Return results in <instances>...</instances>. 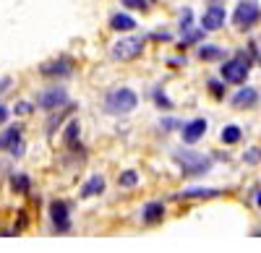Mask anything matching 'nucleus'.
Returning a JSON list of instances; mask_svg holds the SVG:
<instances>
[{"label":"nucleus","mask_w":261,"mask_h":253,"mask_svg":"<svg viewBox=\"0 0 261 253\" xmlns=\"http://www.w3.org/2000/svg\"><path fill=\"white\" fill-rule=\"evenodd\" d=\"M172 159L178 162L183 178H199L204 173L212 170V157L201 154V152H191V149H178L172 154Z\"/></svg>","instance_id":"nucleus-1"},{"label":"nucleus","mask_w":261,"mask_h":253,"mask_svg":"<svg viewBox=\"0 0 261 253\" xmlns=\"http://www.w3.org/2000/svg\"><path fill=\"white\" fill-rule=\"evenodd\" d=\"M139 104V94L128 87H120V89H113L110 94L105 97V110L110 115H128L134 113Z\"/></svg>","instance_id":"nucleus-2"},{"label":"nucleus","mask_w":261,"mask_h":253,"mask_svg":"<svg viewBox=\"0 0 261 253\" xmlns=\"http://www.w3.org/2000/svg\"><path fill=\"white\" fill-rule=\"evenodd\" d=\"M248 71H251V63L243 52H238L235 58L225 60L222 63V68H220V76L225 83H246L248 78Z\"/></svg>","instance_id":"nucleus-3"},{"label":"nucleus","mask_w":261,"mask_h":253,"mask_svg":"<svg viewBox=\"0 0 261 253\" xmlns=\"http://www.w3.org/2000/svg\"><path fill=\"white\" fill-rule=\"evenodd\" d=\"M258 18H261V8L256 0H241L232 11V24L241 32H248L251 26H256Z\"/></svg>","instance_id":"nucleus-4"},{"label":"nucleus","mask_w":261,"mask_h":253,"mask_svg":"<svg viewBox=\"0 0 261 253\" xmlns=\"http://www.w3.org/2000/svg\"><path fill=\"white\" fill-rule=\"evenodd\" d=\"M144 52V37H123V39H118L115 45H113V50H110V55H113V60H136L139 55Z\"/></svg>","instance_id":"nucleus-5"},{"label":"nucleus","mask_w":261,"mask_h":253,"mask_svg":"<svg viewBox=\"0 0 261 253\" xmlns=\"http://www.w3.org/2000/svg\"><path fill=\"white\" fill-rule=\"evenodd\" d=\"M50 222H53V227L58 230V233H68L71 230V206H68V201H60V199L50 201Z\"/></svg>","instance_id":"nucleus-6"},{"label":"nucleus","mask_w":261,"mask_h":253,"mask_svg":"<svg viewBox=\"0 0 261 253\" xmlns=\"http://www.w3.org/2000/svg\"><path fill=\"white\" fill-rule=\"evenodd\" d=\"M39 73L45 76V78H65V76L73 73V63L68 58H55L50 63H42Z\"/></svg>","instance_id":"nucleus-7"},{"label":"nucleus","mask_w":261,"mask_h":253,"mask_svg":"<svg viewBox=\"0 0 261 253\" xmlns=\"http://www.w3.org/2000/svg\"><path fill=\"white\" fill-rule=\"evenodd\" d=\"M0 152H11L13 157H21L24 146H21V125H8L0 133Z\"/></svg>","instance_id":"nucleus-8"},{"label":"nucleus","mask_w":261,"mask_h":253,"mask_svg":"<svg viewBox=\"0 0 261 253\" xmlns=\"http://www.w3.org/2000/svg\"><path fill=\"white\" fill-rule=\"evenodd\" d=\"M225 18H227V13H225L222 6H209V8L204 11V16H201V29H204V32L222 29V26H225Z\"/></svg>","instance_id":"nucleus-9"},{"label":"nucleus","mask_w":261,"mask_h":253,"mask_svg":"<svg viewBox=\"0 0 261 253\" xmlns=\"http://www.w3.org/2000/svg\"><path fill=\"white\" fill-rule=\"evenodd\" d=\"M37 104L42 110H58L63 104H68V94H65V89H47L37 97Z\"/></svg>","instance_id":"nucleus-10"},{"label":"nucleus","mask_w":261,"mask_h":253,"mask_svg":"<svg viewBox=\"0 0 261 253\" xmlns=\"http://www.w3.org/2000/svg\"><path fill=\"white\" fill-rule=\"evenodd\" d=\"M206 128H209V123H206V118H193L191 123H186L183 128H180V138H183V144H196L204 133H206Z\"/></svg>","instance_id":"nucleus-11"},{"label":"nucleus","mask_w":261,"mask_h":253,"mask_svg":"<svg viewBox=\"0 0 261 253\" xmlns=\"http://www.w3.org/2000/svg\"><path fill=\"white\" fill-rule=\"evenodd\" d=\"M230 102H232L235 110H251V107H256V104H258V92L253 87H241V89L232 94Z\"/></svg>","instance_id":"nucleus-12"},{"label":"nucleus","mask_w":261,"mask_h":253,"mask_svg":"<svg viewBox=\"0 0 261 253\" xmlns=\"http://www.w3.org/2000/svg\"><path fill=\"white\" fill-rule=\"evenodd\" d=\"M141 219H144L146 224H160V222L165 219V204H162V201H149V204H144Z\"/></svg>","instance_id":"nucleus-13"},{"label":"nucleus","mask_w":261,"mask_h":253,"mask_svg":"<svg viewBox=\"0 0 261 253\" xmlns=\"http://www.w3.org/2000/svg\"><path fill=\"white\" fill-rule=\"evenodd\" d=\"M102 191H105V178H102V175H92L89 180L81 185L79 196H81V199H92V196H99Z\"/></svg>","instance_id":"nucleus-14"},{"label":"nucleus","mask_w":261,"mask_h":253,"mask_svg":"<svg viewBox=\"0 0 261 253\" xmlns=\"http://www.w3.org/2000/svg\"><path fill=\"white\" fill-rule=\"evenodd\" d=\"M222 191H217V188H186V191H180L175 199H217Z\"/></svg>","instance_id":"nucleus-15"},{"label":"nucleus","mask_w":261,"mask_h":253,"mask_svg":"<svg viewBox=\"0 0 261 253\" xmlns=\"http://www.w3.org/2000/svg\"><path fill=\"white\" fill-rule=\"evenodd\" d=\"M110 29H115V32H134L136 21L130 18L128 13H113L110 16Z\"/></svg>","instance_id":"nucleus-16"},{"label":"nucleus","mask_w":261,"mask_h":253,"mask_svg":"<svg viewBox=\"0 0 261 253\" xmlns=\"http://www.w3.org/2000/svg\"><path fill=\"white\" fill-rule=\"evenodd\" d=\"M79 136H81V125H79V120H71L63 131L65 146H68V149H79Z\"/></svg>","instance_id":"nucleus-17"},{"label":"nucleus","mask_w":261,"mask_h":253,"mask_svg":"<svg viewBox=\"0 0 261 253\" xmlns=\"http://www.w3.org/2000/svg\"><path fill=\"white\" fill-rule=\"evenodd\" d=\"M220 138H222V144H238V141H241L243 138V131L241 128H238V125H225V128H222V133H220Z\"/></svg>","instance_id":"nucleus-18"},{"label":"nucleus","mask_w":261,"mask_h":253,"mask_svg":"<svg viewBox=\"0 0 261 253\" xmlns=\"http://www.w3.org/2000/svg\"><path fill=\"white\" fill-rule=\"evenodd\" d=\"M199 58L201 60H220V58H225V50L217 47V45H201L199 47Z\"/></svg>","instance_id":"nucleus-19"},{"label":"nucleus","mask_w":261,"mask_h":253,"mask_svg":"<svg viewBox=\"0 0 261 253\" xmlns=\"http://www.w3.org/2000/svg\"><path fill=\"white\" fill-rule=\"evenodd\" d=\"M11 191H13V193H27V191H29V178H27L24 173L13 175V178H11Z\"/></svg>","instance_id":"nucleus-20"},{"label":"nucleus","mask_w":261,"mask_h":253,"mask_svg":"<svg viewBox=\"0 0 261 253\" xmlns=\"http://www.w3.org/2000/svg\"><path fill=\"white\" fill-rule=\"evenodd\" d=\"M201 37H204V29H188V32H183L180 50H183V47H188V45H196V42H201Z\"/></svg>","instance_id":"nucleus-21"},{"label":"nucleus","mask_w":261,"mask_h":253,"mask_svg":"<svg viewBox=\"0 0 261 253\" xmlns=\"http://www.w3.org/2000/svg\"><path fill=\"white\" fill-rule=\"evenodd\" d=\"M136 183H139V173L136 170H125V173L118 175V185H123V188H134Z\"/></svg>","instance_id":"nucleus-22"},{"label":"nucleus","mask_w":261,"mask_h":253,"mask_svg":"<svg viewBox=\"0 0 261 253\" xmlns=\"http://www.w3.org/2000/svg\"><path fill=\"white\" fill-rule=\"evenodd\" d=\"M243 162L246 164H258L261 162V149H258V146H251V149L243 154Z\"/></svg>","instance_id":"nucleus-23"},{"label":"nucleus","mask_w":261,"mask_h":253,"mask_svg":"<svg viewBox=\"0 0 261 253\" xmlns=\"http://www.w3.org/2000/svg\"><path fill=\"white\" fill-rule=\"evenodd\" d=\"M154 104L157 107H165V110H172V102L167 99V94L162 89H154Z\"/></svg>","instance_id":"nucleus-24"},{"label":"nucleus","mask_w":261,"mask_h":253,"mask_svg":"<svg viewBox=\"0 0 261 253\" xmlns=\"http://www.w3.org/2000/svg\"><path fill=\"white\" fill-rule=\"evenodd\" d=\"M209 92H212L217 99H222V97H225V81H217V78H212V81H209Z\"/></svg>","instance_id":"nucleus-25"},{"label":"nucleus","mask_w":261,"mask_h":253,"mask_svg":"<svg viewBox=\"0 0 261 253\" xmlns=\"http://www.w3.org/2000/svg\"><path fill=\"white\" fill-rule=\"evenodd\" d=\"M123 6L134 11H149V0H123Z\"/></svg>","instance_id":"nucleus-26"},{"label":"nucleus","mask_w":261,"mask_h":253,"mask_svg":"<svg viewBox=\"0 0 261 253\" xmlns=\"http://www.w3.org/2000/svg\"><path fill=\"white\" fill-rule=\"evenodd\" d=\"M191 21H193V16H191V11L186 8V11H183V16H180V29H183V32H188V29H191Z\"/></svg>","instance_id":"nucleus-27"},{"label":"nucleus","mask_w":261,"mask_h":253,"mask_svg":"<svg viewBox=\"0 0 261 253\" xmlns=\"http://www.w3.org/2000/svg\"><path fill=\"white\" fill-rule=\"evenodd\" d=\"M32 113V104L29 102H18L16 104V115H29Z\"/></svg>","instance_id":"nucleus-28"},{"label":"nucleus","mask_w":261,"mask_h":253,"mask_svg":"<svg viewBox=\"0 0 261 253\" xmlns=\"http://www.w3.org/2000/svg\"><path fill=\"white\" fill-rule=\"evenodd\" d=\"M162 128L165 131H172V128H178V123L172 120V118H167V120H162Z\"/></svg>","instance_id":"nucleus-29"},{"label":"nucleus","mask_w":261,"mask_h":253,"mask_svg":"<svg viewBox=\"0 0 261 253\" xmlns=\"http://www.w3.org/2000/svg\"><path fill=\"white\" fill-rule=\"evenodd\" d=\"M8 120V107H6V104H0V125H3Z\"/></svg>","instance_id":"nucleus-30"},{"label":"nucleus","mask_w":261,"mask_h":253,"mask_svg":"<svg viewBox=\"0 0 261 253\" xmlns=\"http://www.w3.org/2000/svg\"><path fill=\"white\" fill-rule=\"evenodd\" d=\"M151 39H160V42H167V39H170V34H167V32H162V34H151Z\"/></svg>","instance_id":"nucleus-31"},{"label":"nucleus","mask_w":261,"mask_h":253,"mask_svg":"<svg viewBox=\"0 0 261 253\" xmlns=\"http://www.w3.org/2000/svg\"><path fill=\"white\" fill-rule=\"evenodd\" d=\"M8 87H11V78H3V81H0V92L8 89Z\"/></svg>","instance_id":"nucleus-32"},{"label":"nucleus","mask_w":261,"mask_h":253,"mask_svg":"<svg viewBox=\"0 0 261 253\" xmlns=\"http://www.w3.org/2000/svg\"><path fill=\"white\" fill-rule=\"evenodd\" d=\"M256 206H258V209H261V191H258V193H256Z\"/></svg>","instance_id":"nucleus-33"}]
</instances>
